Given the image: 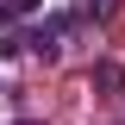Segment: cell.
<instances>
[{
	"label": "cell",
	"instance_id": "obj_1",
	"mask_svg": "<svg viewBox=\"0 0 125 125\" xmlns=\"http://www.w3.org/2000/svg\"><path fill=\"white\" fill-rule=\"evenodd\" d=\"M75 31H81V19H75V13H50L44 25H31L25 38H19V44H25L31 56H44V62H56V56H62V38H75Z\"/></svg>",
	"mask_w": 125,
	"mask_h": 125
},
{
	"label": "cell",
	"instance_id": "obj_2",
	"mask_svg": "<svg viewBox=\"0 0 125 125\" xmlns=\"http://www.w3.org/2000/svg\"><path fill=\"white\" fill-rule=\"evenodd\" d=\"M94 88H100V94H125V69L113 56H100V62H94Z\"/></svg>",
	"mask_w": 125,
	"mask_h": 125
},
{
	"label": "cell",
	"instance_id": "obj_3",
	"mask_svg": "<svg viewBox=\"0 0 125 125\" xmlns=\"http://www.w3.org/2000/svg\"><path fill=\"white\" fill-rule=\"evenodd\" d=\"M106 6H113V0H75V6H69V13H75L81 25H88V19H100V13H106Z\"/></svg>",
	"mask_w": 125,
	"mask_h": 125
},
{
	"label": "cell",
	"instance_id": "obj_4",
	"mask_svg": "<svg viewBox=\"0 0 125 125\" xmlns=\"http://www.w3.org/2000/svg\"><path fill=\"white\" fill-rule=\"evenodd\" d=\"M25 13H38V0H0V19H25Z\"/></svg>",
	"mask_w": 125,
	"mask_h": 125
}]
</instances>
